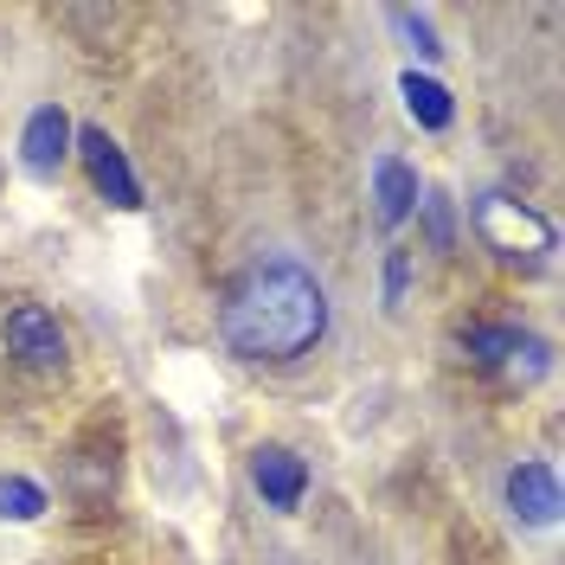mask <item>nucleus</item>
Returning <instances> with one entry per match:
<instances>
[{"mask_svg": "<svg viewBox=\"0 0 565 565\" xmlns=\"http://www.w3.org/2000/svg\"><path fill=\"white\" fill-rule=\"evenodd\" d=\"M45 514V489L26 476H0V521H39Z\"/></svg>", "mask_w": 565, "mask_h": 565, "instance_id": "nucleus-11", "label": "nucleus"}, {"mask_svg": "<svg viewBox=\"0 0 565 565\" xmlns=\"http://www.w3.org/2000/svg\"><path fill=\"white\" fill-rule=\"evenodd\" d=\"M77 154H84V168H90V180H97V193H104L109 206H122V212H136L141 206V180L136 168H129V154L109 141V129H77Z\"/></svg>", "mask_w": 565, "mask_h": 565, "instance_id": "nucleus-4", "label": "nucleus"}, {"mask_svg": "<svg viewBox=\"0 0 565 565\" xmlns=\"http://www.w3.org/2000/svg\"><path fill=\"white\" fill-rule=\"evenodd\" d=\"M476 232H482V245H489L501 264H527V270H540L546 250H553V225L533 206L508 200V193H482V200H476Z\"/></svg>", "mask_w": 565, "mask_h": 565, "instance_id": "nucleus-2", "label": "nucleus"}, {"mask_svg": "<svg viewBox=\"0 0 565 565\" xmlns=\"http://www.w3.org/2000/svg\"><path fill=\"white\" fill-rule=\"evenodd\" d=\"M418 206H424V232H430V245L437 250L457 245V212H450V200H444V193H418Z\"/></svg>", "mask_w": 565, "mask_h": 565, "instance_id": "nucleus-12", "label": "nucleus"}, {"mask_svg": "<svg viewBox=\"0 0 565 565\" xmlns=\"http://www.w3.org/2000/svg\"><path fill=\"white\" fill-rule=\"evenodd\" d=\"M462 353L476 360V366H508V373H546V341H533L521 328H489V321H476V328H462Z\"/></svg>", "mask_w": 565, "mask_h": 565, "instance_id": "nucleus-5", "label": "nucleus"}, {"mask_svg": "<svg viewBox=\"0 0 565 565\" xmlns=\"http://www.w3.org/2000/svg\"><path fill=\"white\" fill-rule=\"evenodd\" d=\"M373 212H380L386 232L418 212V174H412L398 154H380V161H373Z\"/></svg>", "mask_w": 565, "mask_h": 565, "instance_id": "nucleus-9", "label": "nucleus"}, {"mask_svg": "<svg viewBox=\"0 0 565 565\" xmlns=\"http://www.w3.org/2000/svg\"><path fill=\"white\" fill-rule=\"evenodd\" d=\"M392 26L412 39V52H418V58H437V52H444V45H437V33H430V20H424L418 7H392Z\"/></svg>", "mask_w": 565, "mask_h": 565, "instance_id": "nucleus-13", "label": "nucleus"}, {"mask_svg": "<svg viewBox=\"0 0 565 565\" xmlns=\"http://www.w3.org/2000/svg\"><path fill=\"white\" fill-rule=\"evenodd\" d=\"M405 282H412V250H386V309L405 302Z\"/></svg>", "mask_w": 565, "mask_h": 565, "instance_id": "nucleus-14", "label": "nucleus"}, {"mask_svg": "<svg viewBox=\"0 0 565 565\" xmlns=\"http://www.w3.org/2000/svg\"><path fill=\"white\" fill-rule=\"evenodd\" d=\"M250 482L257 494L270 501V508H302V489H309V462L296 457V450H282V444H264L257 457H250Z\"/></svg>", "mask_w": 565, "mask_h": 565, "instance_id": "nucleus-7", "label": "nucleus"}, {"mask_svg": "<svg viewBox=\"0 0 565 565\" xmlns=\"http://www.w3.org/2000/svg\"><path fill=\"white\" fill-rule=\"evenodd\" d=\"M508 508L527 527H553L559 521V476H553V462H514L508 469Z\"/></svg>", "mask_w": 565, "mask_h": 565, "instance_id": "nucleus-6", "label": "nucleus"}, {"mask_svg": "<svg viewBox=\"0 0 565 565\" xmlns=\"http://www.w3.org/2000/svg\"><path fill=\"white\" fill-rule=\"evenodd\" d=\"M398 97H405V109L418 116L424 129H450V122H457L450 90H444L437 77H424V71H405V77H398Z\"/></svg>", "mask_w": 565, "mask_h": 565, "instance_id": "nucleus-10", "label": "nucleus"}, {"mask_svg": "<svg viewBox=\"0 0 565 565\" xmlns=\"http://www.w3.org/2000/svg\"><path fill=\"white\" fill-rule=\"evenodd\" d=\"M0 341L7 353L20 360V366H65V328L58 316L45 309V302H20V309H7V328H0Z\"/></svg>", "mask_w": 565, "mask_h": 565, "instance_id": "nucleus-3", "label": "nucleus"}, {"mask_svg": "<svg viewBox=\"0 0 565 565\" xmlns=\"http://www.w3.org/2000/svg\"><path fill=\"white\" fill-rule=\"evenodd\" d=\"M218 334L238 360H296L328 334V289L289 257L250 264L218 309Z\"/></svg>", "mask_w": 565, "mask_h": 565, "instance_id": "nucleus-1", "label": "nucleus"}, {"mask_svg": "<svg viewBox=\"0 0 565 565\" xmlns=\"http://www.w3.org/2000/svg\"><path fill=\"white\" fill-rule=\"evenodd\" d=\"M71 116L58 104H39L33 116H26V136H20V161L33 168V174H58L65 168V154H71Z\"/></svg>", "mask_w": 565, "mask_h": 565, "instance_id": "nucleus-8", "label": "nucleus"}]
</instances>
